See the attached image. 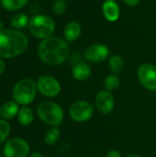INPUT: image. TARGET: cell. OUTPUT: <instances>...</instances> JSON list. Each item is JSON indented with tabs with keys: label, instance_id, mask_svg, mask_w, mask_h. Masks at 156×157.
Returning a JSON list of instances; mask_svg holds the SVG:
<instances>
[{
	"label": "cell",
	"instance_id": "cell-21",
	"mask_svg": "<svg viewBox=\"0 0 156 157\" xmlns=\"http://www.w3.org/2000/svg\"><path fill=\"white\" fill-rule=\"evenodd\" d=\"M120 85V79L119 75L116 74L108 75L104 80L105 90L109 91V92H112V91L116 90L117 88H119Z\"/></svg>",
	"mask_w": 156,
	"mask_h": 157
},
{
	"label": "cell",
	"instance_id": "cell-17",
	"mask_svg": "<svg viewBox=\"0 0 156 157\" xmlns=\"http://www.w3.org/2000/svg\"><path fill=\"white\" fill-rule=\"evenodd\" d=\"M125 67L124 61L120 55L114 54L109 57L108 59V68L113 74H120Z\"/></svg>",
	"mask_w": 156,
	"mask_h": 157
},
{
	"label": "cell",
	"instance_id": "cell-7",
	"mask_svg": "<svg viewBox=\"0 0 156 157\" xmlns=\"http://www.w3.org/2000/svg\"><path fill=\"white\" fill-rule=\"evenodd\" d=\"M30 146L29 143L21 138H12L4 146V157H27L29 155Z\"/></svg>",
	"mask_w": 156,
	"mask_h": 157
},
{
	"label": "cell",
	"instance_id": "cell-27",
	"mask_svg": "<svg viewBox=\"0 0 156 157\" xmlns=\"http://www.w3.org/2000/svg\"><path fill=\"white\" fill-rule=\"evenodd\" d=\"M29 157H44V155L40 153H38V152H35V153H32Z\"/></svg>",
	"mask_w": 156,
	"mask_h": 157
},
{
	"label": "cell",
	"instance_id": "cell-16",
	"mask_svg": "<svg viewBox=\"0 0 156 157\" xmlns=\"http://www.w3.org/2000/svg\"><path fill=\"white\" fill-rule=\"evenodd\" d=\"M34 114L32 109L28 106H22L17 114V121L23 126H29L33 122Z\"/></svg>",
	"mask_w": 156,
	"mask_h": 157
},
{
	"label": "cell",
	"instance_id": "cell-10",
	"mask_svg": "<svg viewBox=\"0 0 156 157\" xmlns=\"http://www.w3.org/2000/svg\"><path fill=\"white\" fill-rule=\"evenodd\" d=\"M84 57L87 62L90 63H102L109 57V49L104 44H93L86 49Z\"/></svg>",
	"mask_w": 156,
	"mask_h": 157
},
{
	"label": "cell",
	"instance_id": "cell-8",
	"mask_svg": "<svg viewBox=\"0 0 156 157\" xmlns=\"http://www.w3.org/2000/svg\"><path fill=\"white\" fill-rule=\"evenodd\" d=\"M137 78L145 89L156 91V65L148 63L141 64L137 70Z\"/></svg>",
	"mask_w": 156,
	"mask_h": 157
},
{
	"label": "cell",
	"instance_id": "cell-22",
	"mask_svg": "<svg viewBox=\"0 0 156 157\" xmlns=\"http://www.w3.org/2000/svg\"><path fill=\"white\" fill-rule=\"evenodd\" d=\"M11 132V126L7 121L0 119V144L5 143Z\"/></svg>",
	"mask_w": 156,
	"mask_h": 157
},
{
	"label": "cell",
	"instance_id": "cell-30",
	"mask_svg": "<svg viewBox=\"0 0 156 157\" xmlns=\"http://www.w3.org/2000/svg\"><path fill=\"white\" fill-rule=\"evenodd\" d=\"M0 157H3V156H2V155H0Z\"/></svg>",
	"mask_w": 156,
	"mask_h": 157
},
{
	"label": "cell",
	"instance_id": "cell-29",
	"mask_svg": "<svg viewBox=\"0 0 156 157\" xmlns=\"http://www.w3.org/2000/svg\"><path fill=\"white\" fill-rule=\"evenodd\" d=\"M3 29H4V23H3L2 20H0V31L3 30Z\"/></svg>",
	"mask_w": 156,
	"mask_h": 157
},
{
	"label": "cell",
	"instance_id": "cell-28",
	"mask_svg": "<svg viewBox=\"0 0 156 157\" xmlns=\"http://www.w3.org/2000/svg\"><path fill=\"white\" fill-rule=\"evenodd\" d=\"M126 157H142V156H141V155H136V154H131V155H127Z\"/></svg>",
	"mask_w": 156,
	"mask_h": 157
},
{
	"label": "cell",
	"instance_id": "cell-12",
	"mask_svg": "<svg viewBox=\"0 0 156 157\" xmlns=\"http://www.w3.org/2000/svg\"><path fill=\"white\" fill-rule=\"evenodd\" d=\"M102 11L105 18L108 21H117L120 17V6L116 0H105L102 5Z\"/></svg>",
	"mask_w": 156,
	"mask_h": 157
},
{
	"label": "cell",
	"instance_id": "cell-2",
	"mask_svg": "<svg viewBox=\"0 0 156 157\" xmlns=\"http://www.w3.org/2000/svg\"><path fill=\"white\" fill-rule=\"evenodd\" d=\"M27 36L17 29H4L0 31V58H15L28 49Z\"/></svg>",
	"mask_w": 156,
	"mask_h": 157
},
{
	"label": "cell",
	"instance_id": "cell-19",
	"mask_svg": "<svg viewBox=\"0 0 156 157\" xmlns=\"http://www.w3.org/2000/svg\"><path fill=\"white\" fill-rule=\"evenodd\" d=\"M61 137V130L58 127H51L47 131L44 136V142L46 145L52 146L54 145Z\"/></svg>",
	"mask_w": 156,
	"mask_h": 157
},
{
	"label": "cell",
	"instance_id": "cell-5",
	"mask_svg": "<svg viewBox=\"0 0 156 157\" xmlns=\"http://www.w3.org/2000/svg\"><path fill=\"white\" fill-rule=\"evenodd\" d=\"M29 29L37 39L44 40L51 37L55 30L54 20L46 15H37L29 19Z\"/></svg>",
	"mask_w": 156,
	"mask_h": 157
},
{
	"label": "cell",
	"instance_id": "cell-23",
	"mask_svg": "<svg viewBox=\"0 0 156 157\" xmlns=\"http://www.w3.org/2000/svg\"><path fill=\"white\" fill-rule=\"evenodd\" d=\"M52 12L57 16L63 15L67 10V3L65 0H54L51 6Z\"/></svg>",
	"mask_w": 156,
	"mask_h": 157
},
{
	"label": "cell",
	"instance_id": "cell-9",
	"mask_svg": "<svg viewBox=\"0 0 156 157\" xmlns=\"http://www.w3.org/2000/svg\"><path fill=\"white\" fill-rule=\"evenodd\" d=\"M38 91L46 98L57 97L62 90L60 82L51 75H42L37 81Z\"/></svg>",
	"mask_w": 156,
	"mask_h": 157
},
{
	"label": "cell",
	"instance_id": "cell-4",
	"mask_svg": "<svg viewBox=\"0 0 156 157\" xmlns=\"http://www.w3.org/2000/svg\"><path fill=\"white\" fill-rule=\"evenodd\" d=\"M39 118L45 124L51 127H58L62 124L64 113L62 107L52 101H43L37 108Z\"/></svg>",
	"mask_w": 156,
	"mask_h": 157
},
{
	"label": "cell",
	"instance_id": "cell-31",
	"mask_svg": "<svg viewBox=\"0 0 156 157\" xmlns=\"http://www.w3.org/2000/svg\"><path fill=\"white\" fill-rule=\"evenodd\" d=\"M155 1H156V0H155Z\"/></svg>",
	"mask_w": 156,
	"mask_h": 157
},
{
	"label": "cell",
	"instance_id": "cell-13",
	"mask_svg": "<svg viewBox=\"0 0 156 157\" xmlns=\"http://www.w3.org/2000/svg\"><path fill=\"white\" fill-rule=\"evenodd\" d=\"M82 32V27L79 22L72 20L68 22L63 29V36L66 41H74L76 40Z\"/></svg>",
	"mask_w": 156,
	"mask_h": 157
},
{
	"label": "cell",
	"instance_id": "cell-1",
	"mask_svg": "<svg viewBox=\"0 0 156 157\" xmlns=\"http://www.w3.org/2000/svg\"><path fill=\"white\" fill-rule=\"evenodd\" d=\"M67 41L56 36H51L40 41L38 46V56L42 63L51 66L60 65L69 56Z\"/></svg>",
	"mask_w": 156,
	"mask_h": 157
},
{
	"label": "cell",
	"instance_id": "cell-26",
	"mask_svg": "<svg viewBox=\"0 0 156 157\" xmlns=\"http://www.w3.org/2000/svg\"><path fill=\"white\" fill-rule=\"evenodd\" d=\"M5 70H6V63L3 61V59L0 58V75L5 72Z\"/></svg>",
	"mask_w": 156,
	"mask_h": 157
},
{
	"label": "cell",
	"instance_id": "cell-6",
	"mask_svg": "<svg viewBox=\"0 0 156 157\" xmlns=\"http://www.w3.org/2000/svg\"><path fill=\"white\" fill-rule=\"evenodd\" d=\"M94 115V107L91 103L84 100H78L73 103L69 109L70 118L79 123L88 121Z\"/></svg>",
	"mask_w": 156,
	"mask_h": 157
},
{
	"label": "cell",
	"instance_id": "cell-15",
	"mask_svg": "<svg viewBox=\"0 0 156 157\" xmlns=\"http://www.w3.org/2000/svg\"><path fill=\"white\" fill-rule=\"evenodd\" d=\"M72 75L77 81L87 80L91 75V67L84 62H79L72 69Z\"/></svg>",
	"mask_w": 156,
	"mask_h": 157
},
{
	"label": "cell",
	"instance_id": "cell-18",
	"mask_svg": "<svg viewBox=\"0 0 156 157\" xmlns=\"http://www.w3.org/2000/svg\"><path fill=\"white\" fill-rule=\"evenodd\" d=\"M29 17L23 13L15 14L10 18V25L15 29H20L25 28L27 25H29Z\"/></svg>",
	"mask_w": 156,
	"mask_h": 157
},
{
	"label": "cell",
	"instance_id": "cell-14",
	"mask_svg": "<svg viewBox=\"0 0 156 157\" xmlns=\"http://www.w3.org/2000/svg\"><path fill=\"white\" fill-rule=\"evenodd\" d=\"M19 111V105L16 101H6L0 107V118L5 121L11 120L17 116Z\"/></svg>",
	"mask_w": 156,
	"mask_h": 157
},
{
	"label": "cell",
	"instance_id": "cell-20",
	"mask_svg": "<svg viewBox=\"0 0 156 157\" xmlns=\"http://www.w3.org/2000/svg\"><path fill=\"white\" fill-rule=\"evenodd\" d=\"M2 6L8 11H17L23 8L29 0H0Z\"/></svg>",
	"mask_w": 156,
	"mask_h": 157
},
{
	"label": "cell",
	"instance_id": "cell-3",
	"mask_svg": "<svg viewBox=\"0 0 156 157\" xmlns=\"http://www.w3.org/2000/svg\"><path fill=\"white\" fill-rule=\"evenodd\" d=\"M37 83L31 78H23L16 83L12 90L14 101L18 105L28 106L35 98L37 94Z\"/></svg>",
	"mask_w": 156,
	"mask_h": 157
},
{
	"label": "cell",
	"instance_id": "cell-11",
	"mask_svg": "<svg viewBox=\"0 0 156 157\" xmlns=\"http://www.w3.org/2000/svg\"><path fill=\"white\" fill-rule=\"evenodd\" d=\"M95 106L102 114L108 115L111 113L115 107L114 96L111 92L107 90L99 91L95 98Z\"/></svg>",
	"mask_w": 156,
	"mask_h": 157
},
{
	"label": "cell",
	"instance_id": "cell-25",
	"mask_svg": "<svg viewBox=\"0 0 156 157\" xmlns=\"http://www.w3.org/2000/svg\"><path fill=\"white\" fill-rule=\"evenodd\" d=\"M123 2L129 6H137L140 4L141 0H123Z\"/></svg>",
	"mask_w": 156,
	"mask_h": 157
},
{
	"label": "cell",
	"instance_id": "cell-24",
	"mask_svg": "<svg viewBox=\"0 0 156 157\" xmlns=\"http://www.w3.org/2000/svg\"><path fill=\"white\" fill-rule=\"evenodd\" d=\"M106 157H121V155L118 150L112 149V150L108 151V153L107 154Z\"/></svg>",
	"mask_w": 156,
	"mask_h": 157
}]
</instances>
